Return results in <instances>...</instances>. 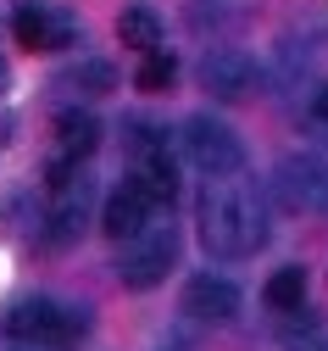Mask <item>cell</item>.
<instances>
[{
  "label": "cell",
  "mask_w": 328,
  "mask_h": 351,
  "mask_svg": "<svg viewBox=\"0 0 328 351\" xmlns=\"http://www.w3.org/2000/svg\"><path fill=\"white\" fill-rule=\"evenodd\" d=\"M201 240L212 256L234 262V256H251L262 240H267V217H262V201L234 184V179H206L201 190Z\"/></svg>",
  "instance_id": "6da1fadb"
},
{
  "label": "cell",
  "mask_w": 328,
  "mask_h": 351,
  "mask_svg": "<svg viewBox=\"0 0 328 351\" xmlns=\"http://www.w3.org/2000/svg\"><path fill=\"white\" fill-rule=\"evenodd\" d=\"M6 335L23 340V346H73L84 335V313H73V306H56V301H23L6 313Z\"/></svg>",
  "instance_id": "7a4b0ae2"
},
{
  "label": "cell",
  "mask_w": 328,
  "mask_h": 351,
  "mask_svg": "<svg viewBox=\"0 0 328 351\" xmlns=\"http://www.w3.org/2000/svg\"><path fill=\"white\" fill-rule=\"evenodd\" d=\"M173 256H178V229H173V223H145V229L128 240L117 279H123L128 290H151V285H162V279H167Z\"/></svg>",
  "instance_id": "3957f363"
},
{
  "label": "cell",
  "mask_w": 328,
  "mask_h": 351,
  "mask_svg": "<svg viewBox=\"0 0 328 351\" xmlns=\"http://www.w3.org/2000/svg\"><path fill=\"white\" fill-rule=\"evenodd\" d=\"M184 151H190V162L206 173V179H234V173L245 167V145L234 140V128L206 117V112L184 123Z\"/></svg>",
  "instance_id": "277c9868"
},
{
  "label": "cell",
  "mask_w": 328,
  "mask_h": 351,
  "mask_svg": "<svg viewBox=\"0 0 328 351\" xmlns=\"http://www.w3.org/2000/svg\"><path fill=\"white\" fill-rule=\"evenodd\" d=\"M273 190H278V201L295 206V212L328 206V167H323L317 156H290V162H278Z\"/></svg>",
  "instance_id": "5b68a950"
},
{
  "label": "cell",
  "mask_w": 328,
  "mask_h": 351,
  "mask_svg": "<svg viewBox=\"0 0 328 351\" xmlns=\"http://www.w3.org/2000/svg\"><path fill=\"white\" fill-rule=\"evenodd\" d=\"M201 84H206V95H217V101H245L256 90V62L245 51H206Z\"/></svg>",
  "instance_id": "8992f818"
},
{
  "label": "cell",
  "mask_w": 328,
  "mask_h": 351,
  "mask_svg": "<svg viewBox=\"0 0 328 351\" xmlns=\"http://www.w3.org/2000/svg\"><path fill=\"white\" fill-rule=\"evenodd\" d=\"M134 184L145 190L156 206H167V201L178 195V162L167 156V140L139 134V167H134Z\"/></svg>",
  "instance_id": "52a82bcc"
},
{
  "label": "cell",
  "mask_w": 328,
  "mask_h": 351,
  "mask_svg": "<svg viewBox=\"0 0 328 351\" xmlns=\"http://www.w3.org/2000/svg\"><path fill=\"white\" fill-rule=\"evenodd\" d=\"M151 206H156V201H151L145 190H139L134 179H123V184H117V190L106 195V212H101V229H106L112 240H134L139 229L151 223Z\"/></svg>",
  "instance_id": "ba28073f"
},
{
  "label": "cell",
  "mask_w": 328,
  "mask_h": 351,
  "mask_svg": "<svg viewBox=\"0 0 328 351\" xmlns=\"http://www.w3.org/2000/svg\"><path fill=\"white\" fill-rule=\"evenodd\" d=\"M184 313H195L206 324H228L234 313H240V290H234L223 274H201V279H190V290H184Z\"/></svg>",
  "instance_id": "9c48e42d"
},
{
  "label": "cell",
  "mask_w": 328,
  "mask_h": 351,
  "mask_svg": "<svg viewBox=\"0 0 328 351\" xmlns=\"http://www.w3.org/2000/svg\"><path fill=\"white\" fill-rule=\"evenodd\" d=\"M12 34H17V45H23V51H56V45H67V39H73V28L56 23L45 6H17Z\"/></svg>",
  "instance_id": "30bf717a"
},
{
  "label": "cell",
  "mask_w": 328,
  "mask_h": 351,
  "mask_svg": "<svg viewBox=\"0 0 328 351\" xmlns=\"http://www.w3.org/2000/svg\"><path fill=\"white\" fill-rule=\"evenodd\" d=\"M56 195V206H51V217H45V223H51V229H45V240H51V245H67L78 229H84V201H89V184L84 179H73L67 190H51Z\"/></svg>",
  "instance_id": "8fae6325"
},
{
  "label": "cell",
  "mask_w": 328,
  "mask_h": 351,
  "mask_svg": "<svg viewBox=\"0 0 328 351\" xmlns=\"http://www.w3.org/2000/svg\"><path fill=\"white\" fill-rule=\"evenodd\" d=\"M56 145H62V156H89V151L101 145L95 112H62L56 117Z\"/></svg>",
  "instance_id": "7c38bea8"
},
{
  "label": "cell",
  "mask_w": 328,
  "mask_h": 351,
  "mask_svg": "<svg viewBox=\"0 0 328 351\" xmlns=\"http://www.w3.org/2000/svg\"><path fill=\"white\" fill-rule=\"evenodd\" d=\"M117 34H123V45H134V51H156V45H162V23H156V12H145V6H128V12L117 17Z\"/></svg>",
  "instance_id": "4fadbf2b"
},
{
  "label": "cell",
  "mask_w": 328,
  "mask_h": 351,
  "mask_svg": "<svg viewBox=\"0 0 328 351\" xmlns=\"http://www.w3.org/2000/svg\"><path fill=\"white\" fill-rule=\"evenodd\" d=\"M262 295H267L273 313H301V301H306V274H301V268H278Z\"/></svg>",
  "instance_id": "5bb4252c"
},
{
  "label": "cell",
  "mask_w": 328,
  "mask_h": 351,
  "mask_svg": "<svg viewBox=\"0 0 328 351\" xmlns=\"http://www.w3.org/2000/svg\"><path fill=\"white\" fill-rule=\"evenodd\" d=\"M173 78H178V62H173V56H162V51H145V67H139V78H134V84H139L145 95H162Z\"/></svg>",
  "instance_id": "9a60e30c"
},
{
  "label": "cell",
  "mask_w": 328,
  "mask_h": 351,
  "mask_svg": "<svg viewBox=\"0 0 328 351\" xmlns=\"http://www.w3.org/2000/svg\"><path fill=\"white\" fill-rule=\"evenodd\" d=\"M67 84H73V90H84V95H106L112 84H117V73H112L106 62H84V67L67 73Z\"/></svg>",
  "instance_id": "2e32d148"
},
{
  "label": "cell",
  "mask_w": 328,
  "mask_h": 351,
  "mask_svg": "<svg viewBox=\"0 0 328 351\" xmlns=\"http://www.w3.org/2000/svg\"><path fill=\"white\" fill-rule=\"evenodd\" d=\"M306 112H312V123H328V84H317V90H312Z\"/></svg>",
  "instance_id": "e0dca14e"
},
{
  "label": "cell",
  "mask_w": 328,
  "mask_h": 351,
  "mask_svg": "<svg viewBox=\"0 0 328 351\" xmlns=\"http://www.w3.org/2000/svg\"><path fill=\"white\" fill-rule=\"evenodd\" d=\"M0 90H6V62H0Z\"/></svg>",
  "instance_id": "ac0fdd59"
},
{
  "label": "cell",
  "mask_w": 328,
  "mask_h": 351,
  "mask_svg": "<svg viewBox=\"0 0 328 351\" xmlns=\"http://www.w3.org/2000/svg\"><path fill=\"white\" fill-rule=\"evenodd\" d=\"M312 351H328V340H317V346H312Z\"/></svg>",
  "instance_id": "d6986e66"
}]
</instances>
